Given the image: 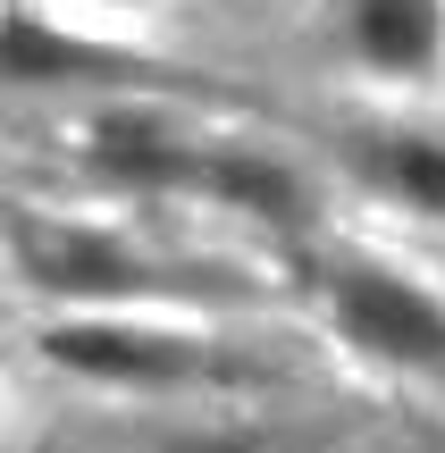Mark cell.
<instances>
[{
	"label": "cell",
	"mask_w": 445,
	"mask_h": 453,
	"mask_svg": "<svg viewBox=\"0 0 445 453\" xmlns=\"http://www.w3.org/2000/svg\"><path fill=\"white\" fill-rule=\"evenodd\" d=\"M42 353L76 378H101V387H211V378H235V361L219 353L211 336H185V327H143V319H59L42 336Z\"/></svg>",
	"instance_id": "obj_3"
},
{
	"label": "cell",
	"mask_w": 445,
	"mask_h": 453,
	"mask_svg": "<svg viewBox=\"0 0 445 453\" xmlns=\"http://www.w3.org/2000/svg\"><path fill=\"white\" fill-rule=\"evenodd\" d=\"M319 303H328L336 336L353 353L387 361V370H412V378H445V303L420 277L387 269V260H328Z\"/></svg>",
	"instance_id": "obj_2"
},
{
	"label": "cell",
	"mask_w": 445,
	"mask_h": 453,
	"mask_svg": "<svg viewBox=\"0 0 445 453\" xmlns=\"http://www.w3.org/2000/svg\"><path fill=\"white\" fill-rule=\"evenodd\" d=\"M160 453H269L252 428H185V437H168Z\"/></svg>",
	"instance_id": "obj_8"
},
{
	"label": "cell",
	"mask_w": 445,
	"mask_h": 453,
	"mask_svg": "<svg viewBox=\"0 0 445 453\" xmlns=\"http://www.w3.org/2000/svg\"><path fill=\"white\" fill-rule=\"evenodd\" d=\"M353 168H362L370 194H387L395 211L445 219V143L437 134H403V127L362 134V143H353Z\"/></svg>",
	"instance_id": "obj_6"
},
{
	"label": "cell",
	"mask_w": 445,
	"mask_h": 453,
	"mask_svg": "<svg viewBox=\"0 0 445 453\" xmlns=\"http://www.w3.org/2000/svg\"><path fill=\"white\" fill-rule=\"evenodd\" d=\"M345 50L387 84H429L445 67V0H345Z\"/></svg>",
	"instance_id": "obj_5"
},
{
	"label": "cell",
	"mask_w": 445,
	"mask_h": 453,
	"mask_svg": "<svg viewBox=\"0 0 445 453\" xmlns=\"http://www.w3.org/2000/svg\"><path fill=\"white\" fill-rule=\"evenodd\" d=\"M9 243H17L26 286L67 294V303H151V294H177V277L160 260H143L134 243L101 235V226H67V219L26 211L9 226Z\"/></svg>",
	"instance_id": "obj_4"
},
{
	"label": "cell",
	"mask_w": 445,
	"mask_h": 453,
	"mask_svg": "<svg viewBox=\"0 0 445 453\" xmlns=\"http://www.w3.org/2000/svg\"><path fill=\"white\" fill-rule=\"evenodd\" d=\"M93 59L101 50L67 42L42 17H0V84H59V76H76V67H93Z\"/></svg>",
	"instance_id": "obj_7"
},
{
	"label": "cell",
	"mask_w": 445,
	"mask_h": 453,
	"mask_svg": "<svg viewBox=\"0 0 445 453\" xmlns=\"http://www.w3.org/2000/svg\"><path fill=\"white\" fill-rule=\"evenodd\" d=\"M84 160L110 185H127V194H202V202L244 211L261 226H303L311 219V194H303V177L286 160L244 151V143H202V134H177L143 110L93 118L84 127Z\"/></svg>",
	"instance_id": "obj_1"
}]
</instances>
